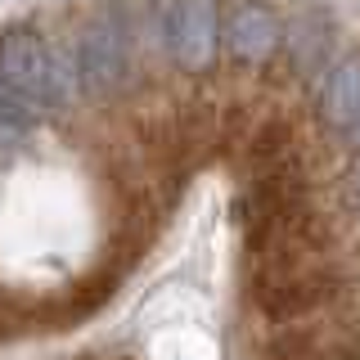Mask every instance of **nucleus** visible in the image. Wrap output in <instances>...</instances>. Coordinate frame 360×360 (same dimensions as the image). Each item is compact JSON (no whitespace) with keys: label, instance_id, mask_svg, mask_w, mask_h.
<instances>
[{"label":"nucleus","instance_id":"obj_1","mask_svg":"<svg viewBox=\"0 0 360 360\" xmlns=\"http://www.w3.org/2000/svg\"><path fill=\"white\" fill-rule=\"evenodd\" d=\"M0 82L37 112H63L72 108L82 77H77V63L63 59L37 27L14 22L0 32Z\"/></svg>","mask_w":360,"mask_h":360},{"label":"nucleus","instance_id":"obj_5","mask_svg":"<svg viewBox=\"0 0 360 360\" xmlns=\"http://www.w3.org/2000/svg\"><path fill=\"white\" fill-rule=\"evenodd\" d=\"M320 117L338 135L360 144V54H347L342 63L329 68V77L320 86Z\"/></svg>","mask_w":360,"mask_h":360},{"label":"nucleus","instance_id":"obj_3","mask_svg":"<svg viewBox=\"0 0 360 360\" xmlns=\"http://www.w3.org/2000/svg\"><path fill=\"white\" fill-rule=\"evenodd\" d=\"M162 41L185 72H207L217 63V50L225 45L221 5L217 0H172L162 14Z\"/></svg>","mask_w":360,"mask_h":360},{"label":"nucleus","instance_id":"obj_4","mask_svg":"<svg viewBox=\"0 0 360 360\" xmlns=\"http://www.w3.org/2000/svg\"><path fill=\"white\" fill-rule=\"evenodd\" d=\"M284 45V22L262 0H243L230 18H225V54L243 68H262L270 54Z\"/></svg>","mask_w":360,"mask_h":360},{"label":"nucleus","instance_id":"obj_7","mask_svg":"<svg viewBox=\"0 0 360 360\" xmlns=\"http://www.w3.org/2000/svg\"><path fill=\"white\" fill-rule=\"evenodd\" d=\"M352 185H356V194H360V158H356V167H352Z\"/></svg>","mask_w":360,"mask_h":360},{"label":"nucleus","instance_id":"obj_6","mask_svg":"<svg viewBox=\"0 0 360 360\" xmlns=\"http://www.w3.org/2000/svg\"><path fill=\"white\" fill-rule=\"evenodd\" d=\"M37 127V108L27 99H18L14 90L0 82V149H14L27 140V131Z\"/></svg>","mask_w":360,"mask_h":360},{"label":"nucleus","instance_id":"obj_2","mask_svg":"<svg viewBox=\"0 0 360 360\" xmlns=\"http://www.w3.org/2000/svg\"><path fill=\"white\" fill-rule=\"evenodd\" d=\"M72 63H77V77H82L86 95H95V99L117 95V90L131 82V41H127V27H122L112 14L90 18L82 27V37H77Z\"/></svg>","mask_w":360,"mask_h":360}]
</instances>
